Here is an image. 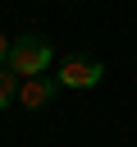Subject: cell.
<instances>
[{
    "label": "cell",
    "instance_id": "cell-4",
    "mask_svg": "<svg viewBox=\"0 0 137 147\" xmlns=\"http://www.w3.org/2000/svg\"><path fill=\"white\" fill-rule=\"evenodd\" d=\"M18 83H23V78L5 64V69H0V110H9V101H18Z\"/></svg>",
    "mask_w": 137,
    "mask_h": 147
},
{
    "label": "cell",
    "instance_id": "cell-1",
    "mask_svg": "<svg viewBox=\"0 0 137 147\" xmlns=\"http://www.w3.org/2000/svg\"><path fill=\"white\" fill-rule=\"evenodd\" d=\"M9 69H14L18 78H41V74L50 69V41L37 37V32L14 37V46H9Z\"/></svg>",
    "mask_w": 137,
    "mask_h": 147
},
{
    "label": "cell",
    "instance_id": "cell-3",
    "mask_svg": "<svg viewBox=\"0 0 137 147\" xmlns=\"http://www.w3.org/2000/svg\"><path fill=\"white\" fill-rule=\"evenodd\" d=\"M55 87H59V83L46 78V74H41V78H23V83H18V106L37 110V106H46V101L55 96Z\"/></svg>",
    "mask_w": 137,
    "mask_h": 147
},
{
    "label": "cell",
    "instance_id": "cell-5",
    "mask_svg": "<svg viewBox=\"0 0 137 147\" xmlns=\"http://www.w3.org/2000/svg\"><path fill=\"white\" fill-rule=\"evenodd\" d=\"M9 46H14V41H9V37H5V32H0V69H5V64H9Z\"/></svg>",
    "mask_w": 137,
    "mask_h": 147
},
{
    "label": "cell",
    "instance_id": "cell-2",
    "mask_svg": "<svg viewBox=\"0 0 137 147\" xmlns=\"http://www.w3.org/2000/svg\"><path fill=\"white\" fill-rule=\"evenodd\" d=\"M100 74H105V64H100V60H91V55H68V60L59 64L55 83H59V87H96V83H100Z\"/></svg>",
    "mask_w": 137,
    "mask_h": 147
}]
</instances>
